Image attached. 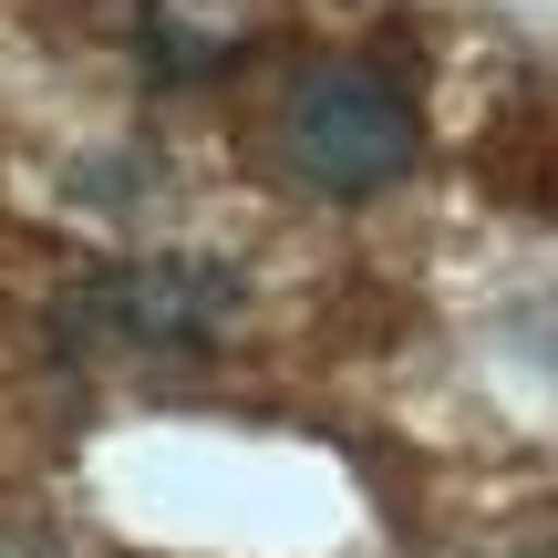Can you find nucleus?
<instances>
[{"instance_id":"1","label":"nucleus","mask_w":558,"mask_h":558,"mask_svg":"<svg viewBox=\"0 0 558 558\" xmlns=\"http://www.w3.org/2000/svg\"><path fill=\"white\" fill-rule=\"evenodd\" d=\"M290 166L320 197H373L414 166V104L373 62H331L290 94Z\"/></svg>"},{"instance_id":"2","label":"nucleus","mask_w":558,"mask_h":558,"mask_svg":"<svg viewBox=\"0 0 558 558\" xmlns=\"http://www.w3.org/2000/svg\"><path fill=\"white\" fill-rule=\"evenodd\" d=\"M228 311H239V279L197 259H145V269H114L104 290H83V320L124 352H197Z\"/></svg>"}]
</instances>
